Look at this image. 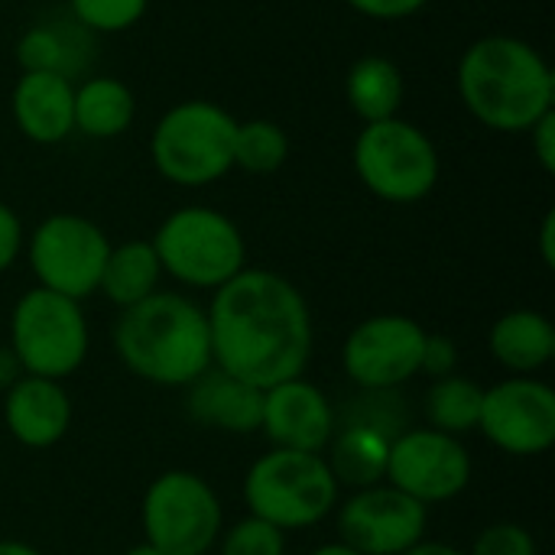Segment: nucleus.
Instances as JSON below:
<instances>
[{"label": "nucleus", "mask_w": 555, "mask_h": 555, "mask_svg": "<svg viewBox=\"0 0 555 555\" xmlns=\"http://www.w3.org/2000/svg\"><path fill=\"white\" fill-rule=\"evenodd\" d=\"M211 364L260 390L302 377L312 358V312L283 273L244 267L205 309Z\"/></svg>", "instance_id": "obj_1"}, {"label": "nucleus", "mask_w": 555, "mask_h": 555, "mask_svg": "<svg viewBox=\"0 0 555 555\" xmlns=\"http://www.w3.org/2000/svg\"><path fill=\"white\" fill-rule=\"evenodd\" d=\"M465 111L494 133H527L555 111V75L550 59L527 39L491 33L465 46L455 72Z\"/></svg>", "instance_id": "obj_2"}, {"label": "nucleus", "mask_w": 555, "mask_h": 555, "mask_svg": "<svg viewBox=\"0 0 555 555\" xmlns=\"http://www.w3.org/2000/svg\"><path fill=\"white\" fill-rule=\"evenodd\" d=\"M114 348L133 377L156 387H189L211 367L208 315L189 296L156 289L143 302L120 309Z\"/></svg>", "instance_id": "obj_3"}, {"label": "nucleus", "mask_w": 555, "mask_h": 555, "mask_svg": "<svg viewBox=\"0 0 555 555\" xmlns=\"http://www.w3.org/2000/svg\"><path fill=\"white\" fill-rule=\"evenodd\" d=\"M237 117L208 98L172 104L150 133L153 169L179 189H205L234 169Z\"/></svg>", "instance_id": "obj_4"}, {"label": "nucleus", "mask_w": 555, "mask_h": 555, "mask_svg": "<svg viewBox=\"0 0 555 555\" xmlns=\"http://www.w3.org/2000/svg\"><path fill=\"white\" fill-rule=\"evenodd\" d=\"M338 481L315 452L273 449L260 455L244 478V504L250 517H260L273 527L309 530L322 524L338 504Z\"/></svg>", "instance_id": "obj_5"}, {"label": "nucleus", "mask_w": 555, "mask_h": 555, "mask_svg": "<svg viewBox=\"0 0 555 555\" xmlns=\"http://www.w3.org/2000/svg\"><path fill=\"white\" fill-rule=\"evenodd\" d=\"M163 273L192 289H218L247 267L244 231L218 208L185 205L166 215L153 234Z\"/></svg>", "instance_id": "obj_6"}, {"label": "nucleus", "mask_w": 555, "mask_h": 555, "mask_svg": "<svg viewBox=\"0 0 555 555\" xmlns=\"http://www.w3.org/2000/svg\"><path fill=\"white\" fill-rule=\"evenodd\" d=\"M351 163L361 185L387 205H416L429 198L442 176L433 137L403 117L364 124L354 137Z\"/></svg>", "instance_id": "obj_7"}, {"label": "nucleus", "mask_w": 555, "mask_h": 555, "mask_svg": "<svg viewBox=\"0 0 555 555\" xmlns=\"http://www.w3.org/2000/svg\"><path fill=\"white\" fill-rule=\"evenodd\" d=\"M10 348L33 377H72L88 358V322L81 302L33 286L13 306Z\"/></svg>", "instance_id": "obj_8"}, {"label": "nucleus", "mask_w": 555, "mask_h": 555, "mask_svg": "<svg viewBox=\"0 0 555 555\" xmlns=\"http://www.w3.org/2000/svg\"><path fill=\"white\" fill-rule=\"evenodd\" d=\"M140 524L163 555H208L224 530L215 488L195 472H163L143 494Z\"/></svg>", "instance_id": "obj_9"}, {"label": "nucleus", "mask_w": 555, "mask_h": 555, "mask_svg": "<svg viewBox=\"0 0 555 555\" xmlns=\"http://www.w3.org/2000/svg\"><path fill=\"white\" fill-rule=\"evenodd\" d=\"M23 247L36 283L78 302L98 293L101 270L111 254L107 234L91 218L75 211L42 218Z\"/></svg>", "instance_id": "obj_10"}, {"label": "nucleus", "mask_w": 555, "mask_h": 555, "mask_svg": "<svg viewBox=\"0 0 555 555\" xmlns=\"http://www.w3.org/2000/svg\"><path fill=\"white\" fill-rule=\"evenodd\" d=\"M472 452L459 436L439 433L433 426L403 429L390 439L387 459V485L403 491L406 498L433 507L455 501L472 485Z\"/></svg>", "instance_id": "obj_11"}, {"label": "nucleus", "mask_w": 555, "mask_h": 555, "mask_svg": "<svg viewBox=\"0 0 555 555\" xmlns=\"http://www.w3.org/2000/svg\"><path fill=\"white\" fill-rule=\"evenodd\" d=\"M426 328L410 315H371L358 322L341 348V367L361 390H400L420 374Z\"/></svg>", "instance_id": "obj_12"}, {"label": "nucleus", "mask_w": 555, "mask_h": 555, "mask_svg": "<svg viewBox=\"0 0 555 555\" xmlns=\"http://www.w3.org/2000/svg\"><path fill=\"white\" fill-rule=\"evenodd\" d=\"M478 429L504 455H546L555 446V390L537 377H507L488 387Z\"/></svg>", "instance_id": "obj_13"}, {"label": "nucleus", "mask_w": 555, "mask_h": 555, "mask_svg": "<svg viewBox=\"0 0 555 555\" xmlns=\"http://www.w3.org/2000/svg\"><path fill=\"white\" fill-rule=\"evenodd\" d=\"M429 507L384 485L354 491L338 511V540L361 555H403L426 540Z\"/></svg>", "instance_id": "obj_14"}, {"label": "nucleus", "mask_w": 555, "mask_h": 555, "mask_svg": "<svg viewBox=\"0 0 555 555\" xmlns=\"http://www.w3.org/2000/svg\"><path fill=\"white\" fill-rule=\"evenodd\" d=\"M338 413L328 403L325 390L306 377H293L263 390L260 433L273 449L315 452L322 455L335 436Z\"/></svg>", "instance_id": "obj_15"}, {"label": "nucleus", "mask_w": 555, "mask_h": 555, "mask_svg": "<svg viewBox=\"0 0 555 555\" xmlns=\"http://www.w3.org/2000/svg\"><path fill=\"white\" fill-rule=\"evenodd\" d=\"M16 130L39 146H55L75 133V81L52 72H20L10 91Z\"/></svg>", "instance_id": "obj_16"}, {"label": "nucleus", "mask_w": 555, "mask_h": 555, "mask_svg": "<svg viewBox=\"0 0 555 555\" xmlns=\"http://www.w3.org/2000/svg\"><path fill=\"white\" fill-rule=\"evenodd\" d=\"M3 423L26 449H49L62 442L72 426V400L62 380L23 374L3 390Z\"/></svg>", "instance_id": "obj_17"}, {"label": "nucleus", "mask_w": 555, "mask_h": 555, "mask_svg": "<svg viewBox=\"0 0 555 555\" xmlns=\"http://www.w3.org/2000/svg\"><path fill=\"white\" fill-rule=\"evenodd\" d=\"M185 413L205 429L250 436L260 433L263 390L211 364L202 377H195L185 387Z\"/></svg>", "instance_id": "obj_18"}, {"label": "nucleus", "mask_w": 555, "mask_h": 555, "mask_svg": "<svg viewBox=\"0 0 555 555\" xmlns=\"http://www.w3.org/2000/svg\"><path fill=\"white\" fill-rule=\"evenodd\" d=\"M94 33H88L72 13L55 20H39L16 39V65L23 72H52L75 81L91 62Z\"/></svg>", "instance_id": "obj_19"}, {"label": "nucleus", "mask_w": 555, "mask_h": 555, "mask_svg": "<svg viewBox=\"0 0 555 555\" xmlns=\"http://www.w3.org/2000/svg\"><path fill=\"white\" fill-rule=\"evenodd\" d=\"M488 348L494 361L517 377H530L543 371L555 358V328L550 315L537 309L504 312L488 335Z\"/></svg>", "instance_id": "obj_20"}, {"label": "nucleus", "mask_w": 555, "mask_h": 555, "mask_svg": "<svg viewBox=\"0 0 555 555\" xmlns=\"http://www.w3.org/2000/svg\"><path fill=\"white\" fill-rule=\"evenodd\" d=\"M387 459H390V436L371 426L358 423H338L335 436L328 442V468L338 481V488H374L387 478Z\"/></svg>", "instance_id": "obj_21"}, {"label": "nucleus", "mask_w": 555, "mask_h": 555, "mask_svg": "<svg viewBox=\"0 0 555 555\" xmlns=\"http://www.w3.org/2000/svg\"><path fill=\"white\" fill-rule=\"evenodd\" d=\"M137 120V94L114 75H91L75 85V130L91 140L124 137Z\"/></svg>", "instance_id": "obj_22"}, {"label": "nucleus", "mask_w": 555, "mask_h": 555, "mask_svg": "<svg viewBox=\"0 0 555 555\" xmlns=\"http://www.w3.org/2000/svg\"><path fill=\"white\" fill-rule=\"evenodd\" d=\"M403 94H406L403 72L387 55H377V52L361 55L351 62V68L345 75V98H348L351 111L361 117V124L400 117Z\"/></svg>", "instance_id": "obj_23"}, {"label": "nucleus", "mask_w": 555, "mask_h": 555, "mask_svg": "<svg viewBox=\"0 0 555 555\" xmlns=\"http://www.w3.org/2000/svg\"><path fill=\"white\" fill-rule=\"evenodd\" d=\"M159 280H163V267H159L153 244L150 241H124L117 247L111 244L98 289L107 296L111 306L130 309V306L143 302L146 296H153L159 289Z\"/></svg>", "instance_id": "obj_24"}, {"label": "nucleus", "mask_w": 555, "mask_h": 555, "mask_svg": "<svg viewBox=\"0 0 555 555\" xmlns=\"http://www.w3.org/2000/svg\"><path fill=\"white\" fill-rule=\"evenodd\" d=\"M481 397H485V387H478L468 377L449 374V377L433 380L429 397H426L429 426L449 436L475 433L478 416H481Z\"/></svg>", "instance_id": "obj_25"}, {"label": "nucleus", "mask_w": 555, "mask_h": 555, "mask_svg": "<svg viewBox=\"0 0 555 555\" xmlns=\"http://www.w3.org/2000/svg\"><path fill=\"white\" fill-rule=\"evenodd\" d=\"M289 159V133L267 117L237 120L234 137V169L250 176H270Z\"/></svg>", "instance_id": "obj_26"}, {"label": "nucleus", "mask_w": 555, "mask_h": 555, "mask_svg": "<svg viewBox=\"0 0 555 555\" xmlns=\"http://www.w3.org/2000/svg\"><path fill=\"white\" fill-rule=\"evenodd\" d=\"M150 10V0H68V13L88 33H127L133 29Z\"/></svg>", "instance_id": "obj_27"}, {"label": "nucleus", "mask_w": 555, "mask_h": 555, "mask_svg": "<svg viewBox=\"0 0 555 555\" xmlns=\"http://www.w3.org/2000/svg\"><path fill=\"white\" fill-rule=\"evenodd\" d=\"M218 555H286V533L260 517H244L221 530Z\"/></svg>", "instance_id": "obj_28"}, {"label": "nucleus", "mask_w": 555, "mask_h": 555, "mask_svg": "<svg viewBox=\"0 0 555 555\" xmlns=\"http://www.w3.org/2000/svg\"><path fill=\"white\" fill-rule=\"evenodd\" d=\"M393 393L397 390H361V397L351 403V410L345 406V423L371 426V429H380L384 436L397 439L406 429V406Z\"/></svg>", "instance_id": "obj_29"}, {"label": "nucleus", "mask_w": 555, "mask_h": 555, "mask_svg": "<svg viewBox=\"0 0 555 555\" xmlns=\"http://www.w3.org/2000/svg\"><path fill=\"white\" fill-rule=\"evenodd\" d=\"M468 555H537V540L527 527L520 524H491L485 527Z\"/></svg>", "instance_id": "obj_30"}, {"label": "nucleus", "mask_w": 555, "mask_h": 555, "mask_svg": "<svg viewBox=\"0 0 555 555\" xmlns=\"http://www.w3.org/2000/svg\"><path fill=\"white\" fill-rule=\"evenodd\" d=\"M459 367V345L449 335H429L426 332V345H423V358H420V374L439 380L455 374Z\"/></svg>", "instance_id": "obj_31"}, {"label": "nucleus", "mask_w": 555, "mask_h": 555, "mask_svg": "<svg viewBox=\"0 0 555 555\" xmlns=\"http://www.w3.org/2000/svg\"><path fill=\"white\" fill-rule=\"evenodd\" d=\"M354 13L377 20V23H400L416 16L429 0H345Z\"/></svg>", "instance_id": "obj_32"}, {"label": "nucleus", "mask_w": 555, "mask_h": 555, "mask_svg": "<svg viewBox=\"0 0 555 555\" xmlns=\"http://www.w3.org/2000/svg\"><path fill=\"white\" fill-rule=\"evenodd\" d=\"M23 244H26V234H23L20 215L7 202H0V276L16 263Z\"/></svg>", "instance_id": "obj_33"}, {"label": "nucleus", "mask_w": 555, "mask_h": 555, "mask_svg": "<svg viewBox=\"0 0 555 555\" xmlns=\"http://www.w3.org/2000/svg\"><path fill=\"white\" fill-rule=\"evenodd\" d=\"M524 137H530L533 156L543 166V172H555V111L543 114Z\"/></svg>", "instance_id": "obj_34"}, {"label": "nucleus", "mask_w": 555, "mask_h": 555, "mask_svg": "<svg viewBox=\"0 0 555 555\" xmlns=\"http://www.w3.org/2000/svg\"><path fill=\"white\" fill-rule=\"evenodd\" d=\"M23 374H26V371H23L20 358L13 354V348H10V345H0V390L13 387Z\"/></svg>", "instance_id": "obj_35"}, {"label": "nucleus", "mask_w": 555, "mask_h": 555, "mask_svg": "<svg viewBox=\"0 0 555 555\" xmlns=\"http://www.w3.org/2000/svg\"><path fill=\"white\" fill-rule=\"evenodd\" d=\"M540 257L546 267H555V211L543 215V224H540Z\"/></svg>", "instance_id": "obj_36"}, {"label": "nucleus", "mask_w": 555, "mask_h": 555, "mask_svg": "<svg viewBox=\"0 0 555 555\" xmlns=\"http://www.w3.org/2000/svg\"><path fill=\"white\" fill-rule=\"evenodd\" d=\"M403 555H468V553H462V550H455V546H449V543L423 540V543H416L413 550H406Z\"/></svg>", "instance_id": "obj_37"}, {"label": "nucleus", "mask_w": 555, "mask_h": 555, "mask_svg": "<svg viewBox=\"0 0 555 555\" xmlns=\"http://www.w3.org/2000/svg\"><path fill=\"white\" fill-rule=\"evenodd\" d=\"M0 555H42L29 543H16V540H0Z\"/></svg>", "instance_id": "obj_38"}, {"label": "nucleus", "mask_w": 555, "mask_h": 555, "mask_svg": "<svg viewBox=\"0 0 555 555\" xmlns=\"http://www.w3.org/2000/svg\"><path fill=\"white\" fill-rule=\"evenodd\" d=\"M309 555H361V553H354L351 546H345L341 540L338 543H325V546H319V550H312Z\"/></svg>", "instance_id": "obj_39"}, {"label": "nucleus", "mask_w": 555, "mask_h": 555, "mask_svg": "<svg viewBox=\"0 0 555 555\" xmlns=\"http://www.w3.org/2000/svg\"><path fill=\"white\" fill-rule=\"evenodd\" d=\"M124 555H163V553H159L156 546H150V543L143 540L140 546H130V550H127V553H124Z\"/></svg>", "instance_id": "obj_40"}]
</instances>
